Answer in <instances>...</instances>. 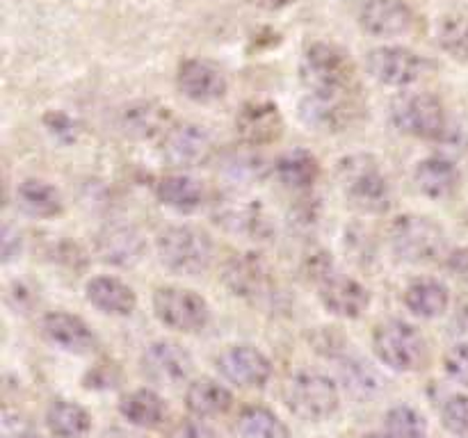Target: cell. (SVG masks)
<instances>
[{
	"mask_svg": "<svg viewBox=\"0 0 468 438\" xmlns=\"http://www.w3.org/2000/svg\"><path fill=\"white\" fill-rule=\"evenodd\" d=\"M338 187L352 208L368 214L387 213L391 205V182L378 158L368 153L347 155L338 162Z\"/></svg>",
	"mask_w": 468,
	"mask_h": 438,
	"instance_id": "obj_1",
	"label": "cell"
},
{
	"mask_svg": "<svg viewBox=\"0 0 468 438\" xmlns=\"http://www.w3.org/2000/svg\"><path fill=\"white\" fill-rule=\"evenodd\" d=\"M300 78L309 94H350L356 82V67L341 46L318 41L302 55Z\"/></svg>",
	"mask_w": 468,
	"mask_h": 438,
	"instance_id": "obj_2",
	"label": "cell"
},
{
	"mask_svg": "<svg viewBox=\"0 0 468 438\" xmlns=\"http://www.w3.org/2000/svg\"><path fill=\"white\" fill-rule=\"evenodd\" d=\"M388 245L398 258L411 265H430L448 256L446 231L434 219L416 213L393 219Z\"/></svg>",
	"mask_w": 468,
	"mask_h": 438,
	"instance_id": "obj_3",
	"label": "cell"
},
{
	"mask_svg": "<svg viewBox=\"0 0 468 438\" xmlns=\"http://www.w3.org/2000/svg\"><path fill=\"white\" fill-rule=\"evenodd\" d=\"M283 402L288 411L304 422H323L341 406V391L327 374L300 370L283 383Z\"/></svg>",
	"mask_w": 468,
	"mask_h": 438,
	"instance_id": "obj_4",
	"label": "cell"
},
{
	"mask_svg": "<svg viewBox=\"0 0 468 438\" xmlns=\"http://www.w3.org/2000/svg\"><path fill=\"white\" fill-rule=\"evenodd\" d=\"M375 356L396 372H419L430 363V342L414 324L388 319L373 333Z\"/></svg>",
	"mask_w": 468,
	"mask_h": 438,
	"instance_id": "obj_5",
	"label": "cell"
},
{
	"mask_svg": "<svg viewBox=\"0 0 468 438\" xmlns=\"http://www.w3.org/2000/svg\"><path fill=\"white\" fill-rule=\"evenodd\" d=\"M160 263L174 274L197 276L206 272L213 263L215 245L206 231L197 226H169L165 228L155 242Z\"/></svg>",
	"mask_w": 468,
	"mask_h": 438,
	"instance_id": "obj_6",
	"label": "cell"
},
{
	"mask_svg": "<svg viewBox=\"0 0 468 438\" xmlns=\"http://www.w3.org/2000/svg\"><path fill=\"white\" fill-rule=\"evenodd\" d=\"M391 121L405 135L416 140H441L448 130V114L441 100L432 94H405L393 103Z\"/></svg>",
	"mask_w": 468,
	"mask_h": 438,
	"instance_id": "obj_7",
	"label": "cell"
},
{
	"mask_svg": "<svg viewBox=\"0 0 468 438\" xmlns=\"http://www.w3.org/2000/svg\"><path fill=\"white\" fill-rule=\"evenodd\" d=\"M154 313L160 324L181 333L204 331L210 322L208 301L190 287H158L154 292Z\"/></svg>",
	"mask_w": 468,
	"mask_h": 438,
	"instance_id": "obj_8",
	"label": "cell"
},
{
	"mask_svg": "<svg viewBox=\"0 0 468 438\" xmlns=\"http://www.w3.org/2000/svg\"><path fill=\"white\" fill-rule=\"evenodd\" d=\"M213 217L224 231L233 233V235H242L247 240L265 242L274 233L265 205L259 199L238 194V192H229L222 199H218L213 208Z\"/></svg>",
	"mask_w": 468,
	"mask_h": 438,
	"instance_id": "obj_9",
	"label": "cell"
},
{
	"mask_svg": "<svg viewBox=\"0 0 468 438\" xmlns=\"http://www.w3.org/2000/svg\"><path fill=\"white\" fill-rule=\"evenodd\" d=\"M355 94H306L300 103V119L309 130L343 132L361 117Z\"/></svg>",
	"mask_w": 468,
	"mask_h": 438,
	"instance_id": "obj_10",
	"label": "cell"
},
{
	"mask_svg": "<svg viewBox=\"0 0 468 438\" xmlns=\"http://www.w3.org/2000/svg\"><path fill=\"white\" fill-rule=\"evenodd\" d=\"M222 283L233 297L247 301H263L272 295L274 274L268 260L256 251L236 254L222 265Z\"/></svg>",
	"mask_w": 468,
	"mask_h": 438,
	"instance_id": "obj_11",
	"label": "cell"
},
{
	"mask_svg": "<svg viewBox=\"0 0 468 438\" xmlns=\"http://www.w3.org/2000/svg\"><path fill=\"white\" fill-rule=\"evenodd\" d=\"M366 67L373 80L384 87H410L425 73V59L407 46H379L368 53Z\"/></svg>",
	"mask_w": 468,
	"mask_h": 438,
	"instance_id": "obj_12",
	"label": "cell"
},
{
	"mask_svg": "<svg viewBox=\"0 0 468 438\" xmlns=\"http://www.w3.org/2000/svg\"><path fill=\"white\" fill-rule=\"evenodd\" d=\"M215 153V140L199 123H174L163 137V158L172 167L190 169L208 162Z\"/></svg>",
	"mask_w": 468,
	"mask_h": 438,
	"instance_id": "obj_13",
	"label": "cell"
},
{
	"mask_svg": "<svg viewBox=\"0 0 468 438\" xmlns=\"http://www.w3.org/2000/svg\"><path fill=\"white\" fill-rule=\"evenodd\" d=\"M219 374L240 388H263L272 377V360L251 345H231L215 359Z\"/></svg>",
	"mask_w": 468,
	"mask_h": 438,
	"instance_id": "obj_14",
	"label": "cell"
},
{
	"mask_svg": "<svg viewBox=\"0 0 468 438\" xmlns=\"http://www.w3.org/2000/svg\"><path fill=\"white\" fill-rule=\"evenodd\" d=\"M142 372L158 386H178L192 372V356L186 347L172 340H155L142 354Z\"/></svg>",
	"mask_w": 468,
	"mask_h": 438,
	"instance_id": "obj_15",
	"label": "cell"
},
{
	"mask_svg": "<svg viewBox=\"0 0 468 438\" xmlns=\"http://www.w3.org/2000/svg\"><path fill=\"white\" fill-rule=\"evenodd\" d=\"M318 290L324 310L341 319H359L370 306L368 287L336 269L320 278Z\"/></svg>",
	"mask_w": 468,
	"mask_h": 438,
	"instance_id": "obj_16",
	"label": "cell"
},
{
	"mask_svg": "<svg viewBox=\"0 0 468 438\" xmlns=\"http://www.w3.org/2000/svg\"><path fill=\"white\" fill-rule=\"evenodd\" d=\"M282 112L270 100H251L242 105L236 117L238 140L247 146H268L282 140L283 135Z\"/></svg>",
	"mask_w": 468,
	"mask_h": 438,
	"instance_id": "obj_17",
	"label": "cell"
},
{
	"mask_svg": "<svg viewBox=\"0 0 468 438\" xmlns=\"http://www.w3.org/2000/svg\"><path fill=\"white\" fill-rule=\"evenodd\" d=\"M176 85L186 99L192 103H215L229 89L227 76L222 68L215 67L208 59L190 57L178 67Z\"/></svg>",
	"mask_w": 468,
	"mask_h": 438,
	"instance_id": "obj_18",
	"label": "cell"
},
{
	"mask_svg": "<svg viewBox=\"0 0 468 438\" xmlns=\"http://www.w3.org/2000/svg\"><path fill=\"white\" fill-rule=\"evenodd\" d=\"M41 333L58 349L69 354H90L96 347V336L90 324L67 310H53L41 319Z\"/></svg>",
	"mask_w": 468,
	"mask_h": 438,
	"instance_id": "obj_19",
	"label": "cell"
},
{
	"mask_svg": "<svg viewBox=\"0 0 468 438\" xmlns=\"http://www.w3.org/2000/svg\"><path fill=\"white\" fill-rule=\"evenodd\" d=\"M359 23L373 36H400L414 27V9L405 0H366Z\"/></svg>",
	"mask_w": 468,
	"mask_h": 438,
	"instance_id": "obj_20",
	"label": "cell"
},
{
	"mask_svg": "<svg viewBox=\"0 0 468 438\" xmlns=\"http://www.w3.org/2000/svg\"><path fill=\"white\" fill-rule=\"evenodd\" d=\"M172 126L174 119L169 108L155 103V100H133L119 112V128L131 140L146 141L165 137Z\"/></svg>",
	"mask_w": 468,
	"mask_h": 438,
	"instance_id": "obj_21",
	"label": "cell"
},
{
	"mask_svg": "<svg viewBox=\"0 0 468 438\" xmlns=\"http://www.w3.org/2000/svg\"><path fill=\"white\" fill-rule=\"evenodd\" d=\"M144 237L131 224H110L99 233L96 251L101 260L117 267H133L144 256Z\"/></svg>",
	"mask_w": 468,
	"mask_h": 438,
	"instance_id": "obj_22",
	"label": "cell"
},
{
	"mask_svg": "<svg viewBox=\"0 0 468 438\" xmlns=\"http://www.w3.org/2000/svg\"><path fill=\"white\" fill-rule=\"evenodd\" d=\"M85 297L99 313L110 315V318H128L137 308V295L128 283L122 278L110 276H94L85 287Z\"/></svg>",
	"mask_w": 468,
	"mask_h": 438,
	"instance_id": "obj_23",
	"label": "cell"
},
{
	"mask_svg": "<svg viewBox=\"0 0 468 438\" xmlns=\"http://www.w3.org/2000/svg\"><path fill=\"white\" fill-rule=\"evenodd\" d=\"M462 173L452 160L443 158V155H430L423 158L414 169V182L419 192L428 199L441 201L455 194L460 187Z\"/></svg>",
	"mask_w": 468,
	"mask_h": 438,
	"instance_id": "obj_24",
	"label": "cell"
},
{
	"mask_svg": "<svg viewBox=\"0 0 468 438\" xmlns=\"http://www.w3.org/2000/svg\"><path fill=\"white\" fill-rule=\"evenodd\" d=\"M407 310L420 319H437L451 308V290L439 278H414L402 292Z\"/></svg>",
	"mask_w": 468,
	"mask_h": 438,
	"instance_id": "obj_25",
	"label": "cell"
},
{
	"mask_svg": "<svg viewBox=\"0 0 468 438\" xmlns=\"http://www.w3.org/2000/svg\"><path fill=\"white\" fill-rule=\"evenodd\" d=\"M16 203L27 217L35 219H53L64 210V201L58 187L41 178H26L18 182Z\"/></svg>",
	"mask_w": 468,
	"mask_h": 438,
	"instance_id": "obj_26",
	"label": "cell"
},
{
	"mask_svg": "<svg viewBox=\"0 0 468 438\" xmlns=\"http://www.w3.org/2000/svg\"><path fill=\"white\" fill-rule=\"evenodd\" d=\"M155 196L160 203L176 213H195L204 205L206 190L197 178L187 176V173H169L158 181Z\"/></svg>",
	"mask_w": 468,
	"mask_h": 438,
	"instance_id": "obj_27",
	"label": "cell"
},
{
	"mask_svg": "<svg viewBox=\"0 0 468 438\" xmlns=\"http://www.w3.org/2000/svg\"><path fill=\"white\" fill-rule=\"evenodd\" d=\"M186 406L197 418H218L233 406V395L224 383L210 377L195 379L186 391Z\"/></svg>",
	"mask_w": 468,
	"mask_h": 438,
	"instance_id": "obj_28",
	"label": "cell"
},
{
	"mask_svg": "<svg viewBox=\"0 0 468 438\" xmlns=\"http://www.w3.org/2000/svg\"><path fill=\"white\" fill-rule=\"evenodd\" d=\"M119 413L133 427L155 429L167 418V404L151 388H137V391H131L128 395L122 397V402H119Z\"/></svg>",
	"mask_w": 468,
	"mask_h": 438,
	"instance_id": "obj_29",
	"label": "cell"
},
{
	"mask_svg": "<svg viewBox=\"0 0 468 438\" xmlns=\"http://www.w3.org/2000/svg\"><path fill=\"white\" fill-rule=\"evenodd\" d=\"M320 160L306 149L286 151L274 162V173L286 187L297 192L311 190L320 178Z\"/></svg>",
	"mask_w": 468,
	"mask_h": 438,
	"instance_id": "obj_30",
	"label": "cell"
},
{
	"mask_svg": "<svg viewBox=\"0 0 468 438\" xmlns=\"http://www.w3.org/2000/svg\"><path fill=\"white\" fill-rule=\"evenodd\" d=\"M46 427L55 438H82L91 429V415L71 400H53L46 409Z\"/></svg>",
	"mask_w": 468,
	"mask_h": 438,
	"instance_id": "obj_31",
	"label": "cell"
},
{
	"mask_svg": "<svg viewBox=\"0 0 468 438\" xmlns=\"http://www.w3.org/2000/svg\"><path fill=\"white\" fill-rule=\"evenodd\" d=\"M238 433L242 438H288L286 424L268 406H245L238 415Z\"/></svg>",
	"mask_w": 468,
	"mask_h": 438,
	"instance_id": "obj_32",
	"label": "cell"
},
{
	"mask_svg": "<svg viewBox=\"0 0 468 438\" xmlns=\"http://www.w3.org/2000/svg\"><path fill=\"white\" fill-rule=\"evenodd\" d=\"M439 46L457 62L468 64V14H448L437 30Z\"/></svg>",
	"mask_w": 468,
	"mask_h": 438,
	"instance_id": "obj_33",
	"label": "cell"
},
{
	"mask_svg": "<svg viewBox=\"0 0 468 438\" xmlns=\"http://www.w3.org/2000/svg\"><path fill=\"white\" fill-rule=\"evenodd\" d=\"M384 422H387L388 433L396 438H428L430 432L425 415L410 404H398L388 409Z\"/></svg>",
	"mask_w": 468,
	"mask_h": 438,
	"instance_id": "obj_34",
	"label": "cell"
},
{
	"mask_svg": "<svg viewBox=\"0 0 468 438\" xmlns=\"http://www.w3.org/2000/svg\"><path fill=\"white\" fill-rule=\"evenodd\" d=\"M441 422L451 433L468 438V395H451L441 406Z\"/></svg>",
	"mask_w": 468,
	"mask_h": 438,
	"instance_id": "obj_35",
	"label": "cell"
},
{
	"mask_svg": "<svg viewBox=\"0 0 468 438\" xmlns=\"http://www.w3.org/2000/svg\"><path fill=\"white\" fill-rule=\"evenodd\" d=\"M443 368L452 381L468 388V342H457L443 356Z\"/></svg>",
	"mask_w": 468,
	"mask_h": 438,
	"instance_id": "obj_36",
	"label": "cell"
},
{
	"mask_svg": "<svg viewBox=\"0 0 468 438\" xmlns=\"http://www.w3.org/2000/svg\"><path fill=\"white\" fill-rule=\"evenodd\" d=\"M0 438H41L39 432L27 422L23 415L5 411L3 427H0Z\"/></svg>",
	"mask_w": 468,
	"mask_h": 438,
	"instance_id": "obj_37",
	"label": "cell"
},
{
	"mask_svg": "<svg viewBox=\"0 0 468 438\" xmlns=\"http://www.w3.org/2000/svg\"><path fill=\"white\" fill-rule=\"evenodd\" d=\"M44 123L55 137H62V140H76V121H73L69 114L48 112L44 117Z\"/></svg>",
	"mask_w": 468,
	"mask_h": 438,
	"instance_id": "obj_38",
	"label": "cell"
},
{
	"mask_svg": "<svg viewBox=\"0 0 468 438\" xmlns=\"http://www.w3.org/2000/svg\"><path fill=\"white\" fill-rule=\"evenodd\" d=\"M174 438H219V433L204 420H187L176 429Z\"/></svg>",
	"mask_w": 468,
	"mask_h": 438,
	"instance_id": "obj_39",
	"label": "cell"
},
{
	"mask_svg": "<svg viewBox=\"0 0 468 438\" xmlns=\"http://www.w3.org/2000/svg\"><path fill=\"white\" fill-rule=\"evenodd\" d=\"M446 265L460 278H468V249H455L446 256Z\"/></svg>",
	"mask_w": 468,
	"mask_h": 438,
	"instance_id": "obj_40",
	"label": "cell"
},
{
	"mask_svg": "<svg viewBox=\"0 0 468 438\" xmlns=\"http://www.w3.org/2000/svg\"><path fill=\"white\" fill-rule=\"evenodd\" d=\"M250 3L256 5V7H261V9L277 12V9H283V7H288V5L297 3V0H250Z\"/></svg>",
	"mask_w": 468,
	"mask_h": 438,
	"instance_id": "obj_41",
	"label": "cell"
},
{
	"mask_svg": "<svg viewBox=\"0 0 468 438\" xmlns=\"http://www.w3.org/2000/svg\"><path fill=\"white\" fill-rule=\"evenodd\" d=\"M105 438H146L137 432H128V429H112V432L105 433Z\"/></svg>",
	"mask_w": 468,
	"mask_h": 438,
	"instance_id": "obj_42",
	"label": "cell"
},
{
	"mask_svg": "<svg viewBox=\"0 0 468 438\" xmlns=\"http://www.w3.org/2000/svg\"><path fill=\"white\" fill-rule=\"evenodd\" d=\"M364 438H396L393 436V433H384V432H373V433H368V436H364Z\"/></svg>",
	"mask_w": 468,
	"mask_h": 438,
	"instance_id": "obj_43",
	"label": "cell"
}]
</instances>
